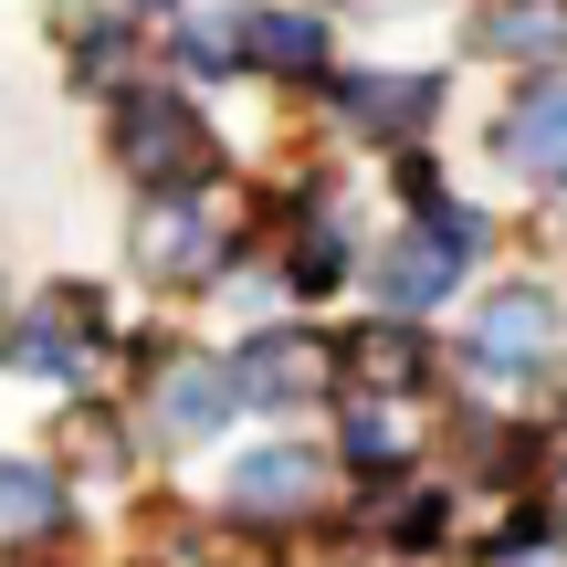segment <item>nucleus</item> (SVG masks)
Here are the masks:
<instances>
[{"mask_svg": "<svg viewBox=\"0 0 567 567\" xmlns=\"http://www.w3.org/2000/svg\"><path fill=\"white\" fill-rule=\"evenodd\" d=\"M484 243H494V221H484V210H463V200H431L421 221H400V243L368 264V284H379V316L421 326L452 284L484 264Z\"/></svg>", "mask_w": 567, "mask_h": 567, "instance_id": "1", "label": "nucleus"}, {"mask_svg": "<svg viewBox=\"0 0 567 567\" xmlns=\"http://www.w3.org/2000/svg\"><path fill=\"white\" fill-rule=\"evenodd\" d=\"M557 337H567V316H557V295H547V284H505V295H484V305H473L463 358H473V379L526 389L536 368L557 358Z\"/></svg>", "mask_w": 567, "mask_h": 567, "instance_id": "2", "label": "nucleus"}, {"mask_svg": "<svg viewBox=\"0 0 567 567\" xmlns=\"http://www.w3.org/2000/svg\"><path fill=\"white\" fill-rule=\"evenodd\" d=\"M95 347H105V305L84 295H42L32 316H21V337H11V358H21V379H42V389H74V379H95Z\"/></svg>", "mask_w": 567, "mask_h": 567, "instance_id": "3", "label": "nucleus"}, {"mask_svg": "<svg viewBox=\"0 0 567 567\" xmlns=\"http://www.w3.org/2000/svg\"><path fill=\"white\" fill-rule=\"evenodd\" d=\"M126 126V168H147V189H179V179H210V137L179 95H126L116 105Z\"/></svg>", "mask_w": 567, "mask_h": 567, "instance_id": "4", "label": "nucleus"}, {"mask_svg": "<svg viewBox=\"0 0 567 567\" xmlns=\"http://www.w3.org/2000/svg\"><path fill=\"white\" fill-rule=\"evenodd\" d=\"M337 116L347 137H379L410 158V137L442 116V74H337Z\"/></svg>", "mask_w": 567, "mask_h": 567, "instance_id": "5", "label": "nucleus"}, {"mask_svg": "<svg viewBox=\"0 0 567 567\" xmlns=\"http://www.w3.org/2000/svg\"><path fill=\"white\" fill-rule=\"evenodd\" d=\"M494 158H505L515 179H536V189H567V74H536L526 95L505 105Z\"/></svg>", "mask_w": 567, "mask_h": 567, "instance_id": "6", "label": "nucleus"}, {"mask_svg": "<svg viewBox=\"0 0 567 567\" xmlns=\"http://www.w3.org/2000/svg\"><path fill=\"white\" fill-rule=\"evenodd\" d=\"M231 410H243V379L210 368V358H179V368H168V389L147 400V431H158V442H200V431H221Z\"/></svg>", "mask_w": 567, "mask_h": 567, "instance_id": "7", "label": "nucleus"}, {"mask_svg": "<svg viewBox=\"0 0 567 567\" xmlns=\"http://www.w3.org/2000/svg\"><path fill=\"white\" fill-rule=\"evenodd\" d=\"M316 494H326V463H316V452H295V442L231 463V515H305Z\"/></svg>", "mask_w": 567, "mask_h": 567, "instance_id": "8", "label": "nucleus"}, {"mask_svg": "<svg viewBox=\"0 0 567 567\" xmlns=\"http://www.w3.org/2000/svg\"><path fill=\"white\" fill-rule=\"evenodd\" d=\"M231 379H243V400H264V410H295V400H316V379H326V347L316 337H252L243 358H231Z\"/></svg>", "mask_w": 567, "mask_h": 567, "instance_id": "9", "label": "nucleus"}, {"mask_svg": "<svg viewBox=\"0 0 567 567\" xmlns=\"http://www.w3.org/2000/svg\"><path fill=\"white\" fill-rule=\"evenodd\" d=\"M221 243H231V231L210 221L200 200H158V210L137 221V264H158V274H200V264H221Z\"/></svg>", "mask_w": 567, "mask_h": 567, "instance_id": "10", "label": "nucleus"}, {"mask_svg": "<svg viewBox=\"0 0 567 567\" xmlns=\"http://www.w3.org/2000/svg\"><path fill=\"white\" fill-rule=\"evenodd\" d=\"M347 379H358V400H400L410 379H421V337H410L400 316H379V326H358V337H347Z\"/></svg>", "mask_w": 567, "mask_h": 567, "instance_id": "11", "label": "nucleus"}, {"mask_svg": "<svg viewBox=\"0 0 567 567\" xmlns=\"http://www.w3.org/2000/svg\"><path fill=\"white\" fill-rule=\"evenodd\" d=\"M473 42L484 53H505V63H536V74H557V42H567V11H547V0H494L484 21H473Z\"/></svg>", "mask_w": 567, "mask_h": 567, "instance_id": "12", "label": "nucleus"}, {"mask_svg": "<svg viewBox=\"0 0 567 567\" xmlns=\"http://www.w3.org/2000/svg\"><path fill=\"white\" fill-rule=\"evenodd\" d=\"M243 42L274 74H326V21L316 11H243Z\"/></svg>", "mask_w": 567, "mask_h": 567, "instance_id": "13", "label": "nucleus"}, {"mask_svg": "<svg viewBox=\"0 0 567 567\" xmlns=\"http://www.w3.org/2000/svg\"><path fill=\"white\" fill-rule=\"evenodd\" d=\"M337 452L368 473V484H400V421H389V400H347V431Z\"/></svg>", "mask_w": 567, "mask_h": 567, "instance_id": "14", "label": "nucleus"}, {"mask_svg": "<svg viewBox=\"0 0 567 567\" xmlns=\"http://www.w3.org/2000/svg\"><path fill=\"white\" fill-rule=\"evenodd\" d=\"M0 526H63V473H42V463H0Z\"/></svg>", "mask_w": 567, "mask_h": 567, "instance_id": "15", "label": "nucleus"}, {"mask_svg": "<svg viewBox=\"0 0 567 567\" xmlns=\"http://www.w3.org/2000/svg\"><path fill=\"white\" fill-rule=\"evenodd\" d=\"M179 63H189V74H243V63H252L243 11H200V21H179Z\"/></svg>", "mask_w": 567, "mask_h": 567, "instance_id": "16", "label": "nucleus"}, {"mask_svg": "<svg viewBox=\"0 0 567 567\" xmlns=\"http://www.w3.org/2000/svg\"><path fill=\"white\" fill-rule=\"evenodd\" d=\"M557 11H567V0H557Z\"/></svg>", "mask_w": 567, "mask_h": 567, "instance_id": "17", "label": "nucleus"}]
</instances>
